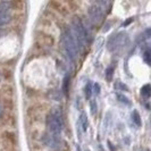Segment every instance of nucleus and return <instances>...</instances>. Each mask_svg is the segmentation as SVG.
<instances>
[{
    "label": "nucleus",
    "mask_w": 151,
    "mask_h": 151,
    "mask_svg": "<svg viewBox=\"0 0 151 151\" xmlns=\"http://www.w3.org/2000/svg\"><path fill=\"white\" fill-rule=\"evenodd\" d=\"M61 45H63V49H64V52H65L67 60L70 64H73L75 61L76 57H77L78 50H77L76 42L74 38H73V34H72L69 29L63 33V35H61Z\"/></svg>",
    "instance_id": "f257e3e1"
},
{
    "label": "nucleus",
    "mask_w": 151,
    "mask_h": 151,
    "mask_svg": "<svg viewBox=\"0 0 151 151\" xmlns=\"http://www.w3.org/2000/svg\"><path fill=\"white\" fill-rule=\"evenodd\" d=\"M70 32L73 34V38L75 40L76 45H77V50L78 51H83L85 45H86V40H88V34L86 30L84 27L83 23L81 22L80 18L74 17L72 21V29Z\"/></svg>",
    "instance_id": "f03ea898"
},
{
    "label": "nucleus",
    "mask_w": 151,
    "mask_h": 151,
    "mask_svg": "<svg viewBox=\"0 0 151 151\" xmlns=\"http://www.w3.org/2000/svg\"><path fill=\"white\" fill-rule=\"evenodd\" d=\"M47 129L50 135L56 136L61 139V133H63V119L59 113L49 114L47 117Z\"/></svg>",
    "instance_id": "7ed1b4c3"
},
{
    "label": "nucleus",
    "mask_w": 151,
    "mask_h": 151,
    "mask_svg": "<svg viewBox=\"0 0 151 151\" xmlns=\"http://www.w3.org/2000/svg\"><path fill=\"white\" fill-rule=\"evenodd\" d=\"M109 6L108 2L105 1H99L94 2L89 9V16H90V21L93 24H98L101 22V19L104 18V16L106 14V8Z\"/></svg>",
    "instance_id": "20e7f679"
},
{
    "label": "nucleus",
    "mask_w": 151,
    "mask_h": 151,
    "mask_svg": "<svg viewBox=\"0 0 151 151\" xmlns=\"http://www.w3.org/2000/svg\"><path fill=\"white\" fill-rule=\"evenodd\" d=\"M129 43V35L125 32H119L116 35H113L111 38L108 40L107 48L110 51H118L126 47Z\"/></svg>",
    "instance_id": "39448f33"
},
{
    "label": "nucleus",
    "mask_w": 151,
    "mask_h": 151,
    "mask_svg": "<svg viewBox=\"0 0 151 151\" xmlns=\"http://www.w3.org/2000/svg\"><path fill=\"white\" fill-rule=\"evenodd\" d=\"M43 142H45V144L49 148V149L57 150V149H59V148H60L61 139L50 135L49 133H45V136H43Z\"/></svg>",
    "instance_id": "423d86ee"
},
{
    "label": "nucleus",
    "mask_w": 151,
    "mask_h": 151,
    "mask_svg": "<svg viewBox=\"0 0 151 151\" xmlns=\"http://www.w3.org/2000/svg\"><path fill=\"white\" fill-rule=\"evenodd\" d=\"M10 9H12V4L9 1H2V2H0V15L10 14Z\"/></svg>",
    "instance_id": "0eeeda50"
},
{
    "label": "nucleus",
    "mask_w": 151,
    "mask_h": 151,
    "mask_svg": "<svg viewBox=\"0 0 151 151\" xmlns=\"http://www.w3.org/2000/svg\"><path fill=\"white\" fill-rule=\"evenodd\" d=\"M80 123H81V126L83 131H86L89 127V121H88V116L85 113H82L80 116Z\"/></svg>",
    "instance_id": "6e6552de"
},
{
    "label": "nucleus",
    "mask_w": 151,
    "mask_h": 151,
    "mask_svg": "<svg viewBox=\"0 0 151 151\" xmlns=\"http://www.w3.org/2000/svg\"><path fill=\"white\" fill-rule=\"evenodd\" d=\"M132 119H133V123L135 124L136 126L140 127L142 125V121H141L140 114L137 113V110H133V113H132Z\"/></svg>",
    "instance_id": "1a4fd4ad"
},
{
    "label": "nucleus",
    "mask_w": 151,
    "mask_h": 151,
    "mask_svg": "<svg viewBox=\"0 0 151 151\" xmlns=\"http://www.w3.org/2000/svg\"><path fill=\"white\" fill-rule=\"evenodd\" d=\"M141 94L143 96L144 98H149L151 94V89H150V85L149 84H145L144 86H142V89H141Z\"/></svg>",
    "instance_id": "9d476101"
},
{
    "label": "nucleus",
    "mask_w": 151,
    "mask_h": 151,
    "mask_svg": "<svg viewBox=\"0 0 151 151\" xmlns=\"http://www.w3.org/2000/svg\"><path fill=\"white\" fill-rule=\"evenodd\" d=\"M12 21V15L7 14V15H0V26H4Z\"/></svg>",
    "instance_id": "9b49d317"
},
{
    "label": "nucleus",
    "mask_w": 151,
    "mask_h": 151,
    "mask_svg": "<svg viewBox=\"0 0 151 151\" xmlns=\"http://www.w3.org/2000/svg\"><path fill=\"white\" fill-rule=\"evenodd\" d=\"M84 93H85V97L86 99H90L91 96H92V83L91 82H88L85 88H84Z\"/></svg>",
    "instance_id": "f8f14e48"
},
{
    "label": "nucleus",
    "mask_w": 151,
    "mask_h": 151,
    "mask_svg": "<svg viewBox=\"0 0 151 151\" xmlns=\"http://www.w3.org/2000/svg\"><path fill=\"white\" fill-rule=\"evenodd\" d=\"M90 109H91V114L94 116L96 114L98 113V105H97V101L96 100H90Z\"/></svg>",
    "instance_id": "ddd939ff"
},
{
    "label": "nucleus",
    "mask_w": 151,
    "mask_h": 151,
    "mask_svg": "<svg viewBox=\"0 0 151 151\" xmlns=\"http://www.w3.org/2000/svg\"><path fill=\"white\" fill-rule=\"evenodd\" d=\"M117 99L123 102V104H125V105H127V106H131L132 104H131V101L129 100V98H126L125 96H123V94H117Z\"/></svg>",
    "instance_id": "4468645a"
},
{
    "label": "nucleus",
    "mask_w": 151,
    "mask_h": 151,
    "mask_svg": "<svg viewBox=\"0 0 151 151\" xmlns=\"http://www.w3.org/2000/svg\"><path fill=\"white\" fill-rule=\"evenodd\" d=\"M113 73H114V67L113 66H109V67L106 69V78L108 81H110L111 80V77H113Z\"/></svg>",
    "instance_id": "2eb2a0df"
},
{
    "label": "nucleus",
    "mask_w": 151,
    "mask_h": 151,
    "mask_svg": "<svg viewBox=\"0 0 151 151\" xmlns=\"http://www.w3.org/2000/svg\"><path fill=\"white\" fill-rule=\"evenodd\" d=\"M68 84H69V75H66L64 78V86H63V90L65 93L68 92Z\"/></svg>",
    "instance_id": "dca6fc26"
},
{
    "label": "nucleus",
    "mask_w": 151,
    "mask_h": 151,
    "mask_svg": "<svg viewBox=\"0 0 151 151\" xmlns=\"http://www.w3.org/2000/svg\"><path fill=\"white\" fill-rule=\"evenodd\" d=\"M143 59L148 65H150V52H149V50H145V51H144Z\"/></svg>",
    "instance_id": "f3484780"
},
{
    "label": "nucleus",
    "mask_w": 151,
    "mask_h": 151,
    "mask_svg": "<svg viewBox=\"0 0 151 151\" xmlns=\"http://www.w3.org/2000/svg\"><path fill=\"white\" fill-rule=\"evenodd\" d=\"M100 90H101V88H100V84H99V83H94V85H93V89H92V92H94V94L99 96V94H100Z\"/></svg>",
    "instance_id": "a211bd4d"
},
{
    "label": "nucleus",
    "mask_w": 151,
    "mask_h": 151,
    "mask_svg": "<svg viewBox=\"0 0 151 151\" xmlns=\"http://www.w3.org/2000/svg\"><path fill=\"white\" fill-rule=\"evenodd\" d=\"M132 22H133V18H129V19H127L126 22L123 24V26H126V25H129V23H132Z\"/></svg>",
    "instance_id": "6ab92c4d"
},
{
    "label": "nucleus",
    "mask_w": 151,
    "mask_h": 151,
    "mask_svg": "<svg viewBox=\"0 0 151 151\" xmlns=\"http://www.w3.org/2000/svg\"><path fill=\"white\" fill-rule=\"evenodd\" d=\"M108 147H109L110 151H115V149H114V147H113V144H111V142H110V141H108Z\"/></svg>",
    "instance_id": "aec40b11"
},
{
    "label": "nucleus",
    "mask_w": 151,
    "mask_h": 151,
    "mask_svg": "<svg viewBox=\"0 0 151 151\" xmlns=\"http://www.w3.org/2000/svg\"><path fill=\"white\" fill-rule=\"evenodd\" d=\"M109 30V24H107V25H105V29H104V32H107V31Z\"/></svg>",
    "instance_id": "412c9836"
},
{
    "label": "nucleus",
    "mask_w": 151,
    "mask_h": 151,
    "mask_svg": "<svg viewBox=\"0 0 151 151\" xmlns=\"http://www.w3.org/2000/svg\"><path fill=\"white\" fill-rule=\"evenodd\" d=\"M5 33H6V32H5V31L0 30V38H1V37H2V35H4V34H5Z\"/></svg>",
    "instance_id": "4be33fe9"
},
{
    "label": "nucleus",
    "mask_w": 151,
    "mask_h": 151,
    "mask_svg": "<svg viewBox=\"0 0 151 151\" xmlns=\"http://www.w3.org/2000/svg\"><path fill=\"white\" fill-rule=\"evenodd\" d=\"M1 114H2V107L0 105V117H1Z\"/></svg>",
    "instance_id": "5701e85b"
},
{
    "label": "nucleus",
    "mask_w": 151,
    "mask_h": 151,
    "mask_svg": "<svg viewBox=\"0 0 151 151\" xmlns=\"http://www.w3.org/2000/svg\"><path fill=\"white\" fill-rule=\"evenodd\" d=\"M0 80H1V75H0Z\"/></svg>",
    "instance_id": "b1692460"
}]
</instances>
